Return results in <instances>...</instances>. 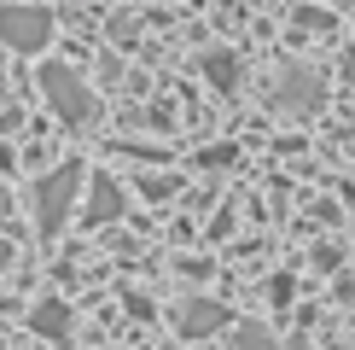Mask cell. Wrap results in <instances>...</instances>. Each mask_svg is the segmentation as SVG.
<instances>
[{"instance_id":"cell-1","label":"cell","mask_w":355,"mask_h":350,"mask_svg":"<svg viewBox=\"0 0 355 350\" xmlns=\"http://www.w3.org/2000/svg\"><path fill=\"white\" fill-rule=\"evenodd\" d=\"M41 94H47L53 117H58V123H70V128H87V123H94V111H99L94 88H87L70 65H41Z\"/></svg>"},{"instance_id":"cell-2","label":"cell","mask_w":355,"mask_h":350,"mask_svg":"<svg viewBox=\"0 0 355 350\" xmlns=\"http://www.w3.org/2000/svg\"><path fill=\"white\" fill-rule=\"evenodd\" d=\"M82 175H87V169L76 164V158H64L58 169H47V175L35 181V228H41V233H58V228H64V216L76 210Z\"/></svg>"},{"instance_id":"cell-3","label":"cell","mask_w":355,"mask_h":350,"mask_svg":"<svg viewBox=\"0 0 355 350\" xmlns=\"http://www.w3.org/2000/svg\"><path fill=\"white\" fill-rule=\"evenodd\" d=\"M0 41H6L12 53H41L53 41V12L47 6H29V0L0 6Z\"/></svg>"},{"instance_id":"cell-4","label":"cell","mask_w":355,"mask_h":350,"mask_svg":"<svg viewBox=\"0 0 355 350\" xmlns=\"http://www.w3.org/2000/svg\"><path fill=\"white\" fill-rule=\"evenodd\" d=\"M227 303H216V298H187L181 310H175V327H181V339H210V333L227 327Z\"/></svg>"},{"instance_id":"cell-5","label":"cell","mask_w":355,"mask_h":350,"mask_svg":"<svg viewBox=\"0 0 355 350\" xmlns=\"http://www.w3.org/2000/svg\"><path fill=\"white\" fill-rule=\"evenodd\" d=\"M274 99H279V106H297V111H315V106H320V76H315V70H297V65H291L286 76H279Z\"/></svg>"},{"instance_id":"cell-6","label":"cell","mask_w":355,"mask_h":350,"mask_svg":"<svg viewBox=\"0 0 355 350\" xmlns=\"http://www.w3.org/2000/svg\"><path fill=\"white\" fill-rule=\"evenodd\" d=\"M29 327H35L41 339L64 344L70 333H76V315H70V303H64V298H41V303H35V315H29Z\"/></svg>"},{"instance_id":"cell-7","label":"cell","mask_w":355,"mask_h":350,"mask_svg":"<svg viewBox=\"0 0 355 350\" xmlns=\"http://www.w3.org/2000/svg\"><path fill=\"white\" fill-rule=\"evenodd\" d=\"M116 216H123V187L111 181V175H99L94 181V204H87V222H116Z\"/></svg>"},{"instance_id":"cell-8","label":"cell","mask_w":355,"mask_h":350,"mask_svg":"<svg viewBox=\"0 0 355 350\" xmlns=\"http://www.w3.org/2000/svg\"><path fill=\"white\" fill-rule=\"evenodd\" d=\"M204 76H210L216 88H239V58H233V53H204Z\"/></svg>"},{"instance_id":"cell-9","label":"cell","mask_w":355,"mask_h":350,"mask_svg":"<svg viewBox=\"0 0 355 350\" xmlns=\"http://www.w3.org/2000/svg\"><path fill=\"white\" fill-rule=\"evenodd\" d=\"M233 350H279V344H274V339H268V333H262V327H257V321H245V327H239V333H233Z\"/></svg>"},{"instance_id":"cell-10","label":"cell","mask_w":355,"mask_h":350,"mask_svg":"<svg viewBox=\"0 0 355 350\" xmlns=\"http://www.w3.org/2000/svg\"><path fill=\"white\" fill-rule=\"evenodd\" d=\"M344 76H349V88H355V53H349V58H344Z\"/></svg>"},{"instance_id":"cell-11","label":"cell","mask_w":355,"mask_h":350,"mask_svg":"<svg viewBox=\"0 0 355 350\" xmlns=\"http://www.w3.org/2000/svg\"><path fill=\"white\" fill-rule=\"evenodd\" d=\"M6 262H12V245H6V240H0V269H6Z\"/></svg>"},{"instance_id":"cell-12","label":"cell","mask_w":355,"mask_h":350,"mask_svg":"<svg viewBox=\"0 0 355 350\" xmlns=\"http://www.w3.org/2000/svg\"><path fill=\"white\" fill-rule=\"evenodd\" d=\"M338 6H344V0H338Z\"/></svg>"}]
</instances>
